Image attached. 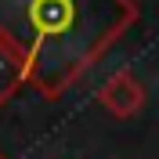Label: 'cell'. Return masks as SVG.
Listing matches in <instances>:
<instances>
[{"label": "cell", "instance_id": "cell-1", "mask_svg": "<svg viewBox=\"0 0 159 159\" xmlns=\"http://www.w3.org/2000/svg\"><path fill=\"white\" fill-rule=\"evenodd\" d=\"M127 0H0V33L25 54L33 80L65 87L130 22Z\"/></svg>", "mask_w": 159, "mask_h": 159}]
</instances>
